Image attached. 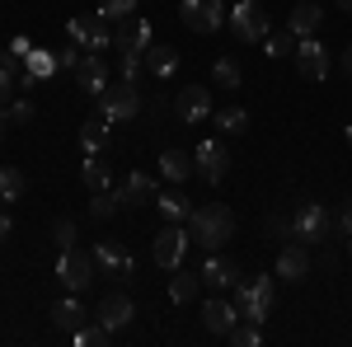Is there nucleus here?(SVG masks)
Segmentation results:
<instances>
[{"label": "nucleus", "mask_w": 352, "mask_h": 347, "mask_svg": "<svg viewBox=\"0 0 352 347\" xmlns=\"http://www.w3.org/2000/svg\"><path fill=\"white\" fill-rule=\"evenodd\" d=\"M315 272V258H310V244L305 240H287L277 249V277L282 282H305Z\"/></svg>", "instance_id": "11"}, {"label": "nucleus", "mask_w": 352, "mask_h": 347, "mask_svg": "<svg viewBox=\"0 0 352 347\" xmlns=\"http://www.w3.org/2000/svg\"><path fill=\"white\" fill-rule=\"evenodd\" d=\"M188 244H192V235H188V225L184 221H164L160 225V235H155V244H151V258L160 267H184V254H188Z\"/></svg>", "instance_id": "4"}, {"label": "nucleus", "mask_w": 352, "mask_h": 347, "mask_svg": "<svg viewBox=\"0 0 352 347\" xmlns=\"http://www.w3.org/2000/svg\"><path fill=\"white\" fill-rule=\"evenodd\" d=\"M263 230H268V235H282V240H296V221H292V216H268Z\"/></svg>", "instance_id": "40"}, {"label": "nucleus", "mask_w": 352, "mask_h": 347, "mask_svg": "<svg viewBox=\"0 0 352 347\" xmlns=\"http://www.w3.org/2000/svg\"><path fill=\"white\" fill-rule=\"evenodd\" d=\"M160 174L169 179V183H188L192 174H197V164H192L188 150H164L160 155Z\"/></svg>", "instance_id": "24"}, {"label": "nucleus", "mask_w": 352, "mask_h": 347, "mask_svg": "<svg viewBox=\"0 0 352 347\" xmlns=\"http://www.w3.org/2000/svg\"><path fill=\"white\" fill-rule=\"evenodd\" d=\"M226 24L240 43H263L268 38V14H263V0H240L226 10Z\"/></svg>", "instance_id": "5"}, {"label": "nucleus", "mask_w": 352, "mask_h": 347, "mask_svg": "<svg viewBox=\"0 0 352 347\" xmlns=\"http://www.w3.org/2000/svg\"><path fill=\"white\" fill-rule=\"evenodd\" d=\"M14 89H19L14 71H10V66H0V108H10V104H14Z\"/></svg>", "instance_id": "41"}, {"label": "nucleus", "mask_w": 352, "mask_h": 347, "mask_svg": "<svg viewBox=\"0 0 352 347\" xmlns=\"http://www.w3.org/2000/svg\"><path fill=\"white\" fill-rule=\"evenodd\" d=\"M71 76H76V89H85L89 99H99V94L109 89V61H104L99 52H85L80 66H76Z\"/></svg>", "instance_id": "16"}, {"label": "nucleus", "mask_w": 352, "mask_h": 347, "mask_svg": "<svg viewBox=\"0 0 352 347\" xmlns=\"http://www.w3.org/2000/svg\"><path fill=\"white\" fill-rule=\"evenodd\" d=\"M10 235H14V216H10V207L0 202V244L10 240Z\"/></svg>", "instance_id": "45"}, {"label": "nucleus", "mask_w": 352, "mask_h": 347, "mask_svg": "<svg viewBox=\"0 0 352 347\" xmlns=\"http://www.w3.org/2000/svg\"><path fill=\"white\" fill-rule=\"evenodd\" d=\"M272 300H277V282H272L268 272H258V277H240V282H235V305H240V320L263 324L272 315Z\"/></svg>", "instance_id": "2"}, {"label": "nucleus", "mask_w": 352, "mask_h": 347, "mask_svg": "<svg viewBox=\"0 0 352 347\" xmlns=\"http://www.w3.org/2000/svg\"><path fill=\"white\" fill-rule=\"evenodd\" d=\"M24 174L14 169V164H0V202H19L24 197Z\"/></svg>", "instance_id": "31"}, {"label": "nucleus", "mask_w": 352, "mask_h": 347, "mask_svg": "<svg viewBox=\"0 0 352 347\" xmlns=\"http://www.w3.org/2000/svg\"><path fill=\"white\" fill-rule=\"evenodd\" d=\"M94 104H99V117H104V122H132L136 113H141V94H136V85L118 80V85H109Z\"/></svg>", "instance_id": "6"}, {"label": "nucleus", "mask_w": 352, "mask_h": 347, "mask_svg": "<svg viewBox=\"0 0 352 347\" xmlns=\"http://www.w3.org/2000/svg\"><path fill=\"white\" fill-rule=\"evenodd\" d=\"M296 33H292V28H282V33H268V38H263V52L268 56H296Z\"/></svg>", "instance_id": "34"}, {"label": "nucleus", "mask_w": 352, "mask_h": 347, "mask_svg": "<svg viewBox=\"0 0 352 347\" xmlns=\"http://www.w3.org/2000/svg\"><path fill=\"white\" fill-rule=\"evenodd\" d=\"M217 127L226 136H244V132H249V113H244V108H221V113H217Z\"/></svg>", "instance_id": "35"}, {"label": "nucleus", "mask_w": 352, "mask_h": 347, "mask_svg": "<svg viewBox=\"0 0 352 347\" xmlns=\"http://www.w3.org/2000/svg\"><path fill=\"white\" fill-rule=\"evenodd\" d=\"M235 320H240V305H230V300H221V295L202 300V328H207V333L226 338V333L235 328Z\"/></svg>", "instance_id": "19"}, {"label": "nucleus", "mask_w": 352, "mask_h": 347, "mask_svg": "<svg viewBox=\"0 0 352 347\" xmlns=\"http://www.w3.org/2000/svg\"><path fill=\"white\" fill-rule=\"evenodd\" d=\"M155 197H160V183L151 174H127L118 183V202L122 207H155Z\"/></svg>", "instance_id": "18"}, {"label": "nucleus", "mask_w": 352, "mask_h": 347, "mask_svg": "<svg viewBox=\"0 0 352 347\" xmlns=\"http://www.w3.org/2000/svg\"><path fill=\"white\" fill-rule=\"evenodd\" d=\"M197 291H202V272H184V267H174V277H169V300H174V305H188Z\"/></svg>", "instance_id": "26"}, {"label": "nucleus", "mask_w": 352, "mask_h": 347, "mask_svg": "<svg viewBox=\"0 0 352 347\" xmlns=\"http://www.w3.org/2000/svg\"><path fill=\"white\" fill-rule=\"evenodd\" d=\"M141 71H146V52H122V61H118V80L136 85V80H141Z\"/></svg>", "instance_id": "37"}, {"label": "nucleus", "mask_w": 352, "mask_h": 347, "mask_svg": "<svg viewBox=\"0 0 352 347\" xmlns=\"http://www.w3.org/2000/svg\"><path fill=\"white\" fill-rule=\"evenodd\" d=\"M174 113H179L188 127H202V122L212 117V89H202V85L179 89V104H174Z\"/></svg>", "instance_id": "17"}, {"label": "nucleus", "mask_w": 352, "mask_h": 347, "mask_svg": "<svg viewBox=\"0 0 352 347\" xmlns=\"http://www.w3.org/2000/svg\"><path fill=\"white\" fill-rule=\"evenodd\" d=\"M202 287L207 291H235V282H240V263L235 258H226V254H212V258H202Z\"/></svg>", "instance_id": "15"}, {"label": "nucleus", "mask_w": 352, "mask_h": 347, "mask_svg": "<svg viewBox=\"0 0 352 347\" xmlns=\"http://www.w3.org/2000/svg\"><path fill=\"white\" fill-rule=\"evenodd\" d=\"M52 244L56 249H76V221H71V216H61L52 225Z\"/></svg>", "instance_id": "39"}, {"label": "nucleus", "mask_w": 352, "mask_h": 347, "mask_svg": "<svg viewBox=\"0 0 352 347\" xmlns=\"http://www.w3.org/2000/svg\"><path fill=\"white\" fill-rule=\"evenodd\" d=\"M343 136H348V146H352V122H348V127H343Z\"/></svg>", "instance_id": "50"}, {"label": "nucleus", "mask_w": 352, "mask_h": 347, "mask_svg": "<svg viewBox=\"0 0 352 347\" xmlns=\"http://www.w3.org/2000/svg\"><path fill=\"white\" fill-rule=\"evenodd\" d=\"M155 207H160V216H164V221H188V216H192L188 192H179V188L160 192V197H155Z\"/></svg>", "instance_id": "27"}, {"label": "nucleus", "mask_w": 352, "mask_h": 347, "mask_svg": "<svg viewBox=\"0 0 352 347\" xmlns=\"http://www.w3.org/2000/svg\"><path fill=\"white\" fill-rule=\"evenodd\" d=\"M33 113H38V108L28 104V99H14V104H10V127H24V122H33Z\"/></svg>", "instance_id": "43"}, {"label": "nucleus", "mask_w": 352, "mask_h": 347, "mask_svg": "<svg viewBox=\"0 0 352 347\" xmlns=\"http://www.w3.org/2000/svg\"><path fill=\"white\" fill-rule=\"evenodd\" d=\"M118 207H122V202H118V192H94V197H89V216H94V221H109V216H118Z\"/></svg>", "instance_id": "36"}, {"label": "nucleus", "mask_w": 352, "mask_h": 347, "mask_svg": "<svg viewBox=\"0 0 352 347\" xmlns=\"http://www.w3.org/2000/svg\"><path fill=\"white\" fill-rule=\"evenodd\" d=\"M179 14H184V24L192 33H217L226 24V0H184Z\"/></svg>", "instance_id": "13"}, {"label": "nucleus", "mask_w": 352, "mask_h": 347, "mask_svg": "<svg viewBox=\"0 0 352 347\" xmlns=\"http://www.w3.org/2000/svg\"><path fill=\"white\" fill-rule=\"evenodd\" d=\"M80 324H89V310L80 305V295H76V291L52 305V328H61V333H76Z\"/></svg>", "instance_id": "21"}, {"label": "nucleus", "mask_w": 352, "mask_h": 347, "mask_svg": "<svg viewBox=\"0 0 352 347\" xmlns=\"http://www.w3.org/2000/svg\"><path fill=\"white\" fill-rule=\"evenodd\" d=\"M212 80H217V89H240L244 85V71L235 56H221L217 66H212Z\"/></svg>", "instance_id": "30"}, {"label": "nucleus", "mask_w": 352, "mask_h": 347, "mask_svg": "<svg viewBox=\"0 0 352 347\" xmlns=\"http://www.w3.org/2000/svg\"><path fill=\"white\" fill-rule=\"evenodd\" d=\"M184 225H188L192 244H202L207 254H217V249H226V244L235 240V212H230L226 202H202V207H192V216Z\"/></svg>", "instance_id": "1"}, {"label": "nucleus", "mask_w": 352, "mask_h": 347, "mask_svg": "<svg viewBox=\"0 0 352 347\" xmlns=\"http://www.w3.org/2000/svg\"><path fill=\"white\" fill-rule=\"evenodd\" d=\"M28 52H33V43H28L24 33H19V38H14V43H10V56H14V61H24Z\"/></svg>", "instance_id": "46"}, {"label": "nucleus", "mask_w": 352, "mask_h": 347, "mask_svg": "<svg viewBox=\"0 0 352 347\" xmlns=\"http://www.w3.org/2000/svg\"><path fill=\"white\" fill-rule=\"evenodd\" d=\"M320 24H324V10H320L315 0H300L296 10L287 14V28H292L296 38H315V33H320Z\"/></svg>", "instance_id": "22"}, {"label": "nucleus", "mask_w": 352, "mask_h": 347, "mask_svg": "<svg viewBox=\"0 0 352 347\" xmlns=\"http://www.w3.org/2000/svg\"><path fill=\"white\" fill-rule=\"evenodd\" d=\"M338 10H343V14H352V0H338Z\"/></svg>", "instance_id": "49"}, {"label": "nucleus", "mask_w": 352, "mask_h": 347, "mask_svg": "<svg viewBox=\"0 0 352 347\" xmlns=\"http://www.w3.org/2000/svg\"><path fill=\"white\" fill-rule=\"evenodd\" d=\"M292 221H296V240H305V244H324L333 235V216L320 202H300L292 212Z\"/></svg>", "instance_id": "9"}, {"label": "nucleus", "mask_w": 352, "mask_h": 347, "mask_svg": "<svg viewBox=\"0 0 352 347\" xmlns=\"http://www.w3.org/2000/svg\"><path fill=\"white\" fill-rule=\"evenodd\" d=\"M71 43H80L85 52H104L113 43V24L94 10V14H76L71 19Z\"/></svg>", "instance_id": "10"}, {"label": "nucleus", "mask_w": 352, "mask_h": 347, "mask_svg": "<svg viewBox=\"0 0 352 347\" xmlns=\"http://www.w3.org/2000/svg\"><path fill=\"white\" fill-rule=\"evenodd\" d=\"M146 71H151L155 80H169V76L179 71V52H174L169 43H151V47H146Z\"/></svg>", "instance_id": "23"}, {"label": "nucleus", "mask_w": 352, "mask_h": 347, "mask_svg": "<svg viewBox=\"0 0 352 347\" xmlns=\"http://www.w3.org/2000/svg\"><path fill=\"white\" fill-rule=\"evenodd\" d=\"M104 146H109V122H104V117H89L80 127V150L85 155H99Z\"/></svg>", "instance_id": "29"}, {"label": "nucleus", "mask_w": 352, "mask_h": 347, "mask_svg": "<svg viewBox=\"0 0 352 347\" xmlns=\"http://www.w3.org/2000/svg\"><path fill=\"white\" fill-rule=\"evenodd\" d=\"M338 66H343V76L352 80V47H343V52H338Z\"/></svg>", "instance_id": "47"}, {"label": "nucleus", "mask_w": 352, "mask_h": 347, "mask_svg": "<svg viewBox=\"0 0 352 347\" xmlns=\"http://www.w3.org/2000/svg\"><path fill=\"white\" fill-rule=\"evenodd\" d=\"M80 56H85L80 43H66V47L56 52V66H61V71H76V66H80Z\"/></svg>", "instance_id": "42"}, {"label": "nucleus", "mask_w": 352, "mask_h": 347, "mask_svg": "<svg viewBox=\"0 0 352 347\" xmlns=\"http://www.w3.org/2000/svg\"><path fill=\"white\" fill-rule=\"evenodd\" d=\"M296 71L300 80H329V71H333V52H329L320 38H300L296 43Z\"/></svg>", "instance_id": "8"}, {"label": "nucleus", "mask_w": 352, "mask_h": 347, "mask_svg": "<svg viewBox=\"0 0 352 347\" xmlns=\"http://www.w3.org/2000/svg\"><path fill=\"white\" fill-rule=\"evenodd\" d=\"M94 320L109 324L113 333H118V328H127V324L136 320V305H132V300H127L122 291H113V295H104V300L94 305Z\"/></svg>", "instance_id": "20"}, {"label": "nucleus", "mask_w": 352, "mask_h": 347, "mask_svg": "<svg viewBox=\"0 0 352 347\" xmlns=\"http://www.w3.org/2000/svg\"><path fill=\"white\" fill-rule=\"evenodd\" d=\"M99 14H104L109 24H122V19L136 14V0H99Z\"/></svg>", "instance_id": "38"}, {"label": "nucleus", "mask_w": 352, "mask_h": 347, "mask_svg": "<svg viewBox=\"0 0 352 347\" xmlns=\"http://www.w3.org/2000/svg\"><path fill=\"white\" fill-rule=\"evenodd\" d=\"M151 43H155V28L146 24L141 14L122 19V24H113V47H118V52H146Z\"/></svg>", "instance_id": "14"}, {"label": "nucleus", "mask_w": 352, "mask_h": 347, "mask_svg": "<svg viewBox=\"0 0 352 347\" xmlns=\"http://www.w3.org/2000/svg\"><path fill=\"white\" fill-rule=\"evenodd\" d=\"M5 132H10V108H0V141H5Z\"/></svg>", "instance_id": "48"}, {"label": "nucleus", "mask_w": 352, "mask_h": 347, "mask_svg": "<svg viewBox=\"0 0 352 347\" xmlns=\"http://www.w3.org/2000/svg\"><path fill=\"white\" fill-rule=\"evenodd\" d=\"M235 347H258L263 343V324H254V320H235V328L226 333Z\"/></svg>", "instance_id": "33"}, {"label": "nucleus", "mask_w": 352, "mask_h": 347, "mask_svg": "<svg viewBox=\"0 0 352 347\" xmlns=\"http://www.w3.org/2000/svg\"><path fill=\"white\" fill-rule=\"evenodd\" d=\"M94 267H99L104 282H118V287H132L136 282V258L118 240H99L94 244Z\"/></svg>", "instance_id": "3"}, {"label": "nucleus", "mask_w": 352, "mask_h": 347, "mask_svg": "<svg viewBox=\"0 0 352 347\" xmlns=\"http://www.w3.org/2000/svg\"><path fill=\"white\" fill-rule=\"evenodd\" d=\"M333 230H338L343 240H348V235H352V197H348V202H343V207H338V216H333Z\"/></svg>", "instance_id": "44"}, {"label": "nucleus", "mask_w": 352, "mask_h": 347, "mask_svg": "<svg viewBox=\"0 0 352 347\" xmlns=\"http://www.w3.org/2000/svg\"><path fill=\"white\" fill-rule=\"evenodd\" d=\"M56 277L66 282V291H89V282H99V267H94V254H80V249H61L56 258Z\"/></svg>", "instance_id": "7"}, {"label": "nucleus", "mask_w": 352, "mask_h": 347, "mask_svg": "<svg viewBox=\"0 0 352 347\" xmlns=\"http://www.w3.org/2000/svg\"><path fill=\"white\" fill-rule=\"evenodd\" d=\"M348 258H352V235H348Z\"/></svg>", "instance_id": "51"}, {"label": "nucleus", "mask_w": 352, "mask_h": 347, "mask_svg": "<svg viewBox=\"0 0 352 347\" xmlns=\"http://www.w3.org/2000/svg\"><path fill=\"white\" fill-rule=\"evenodd\" d=\"M24 71L33 76V80H52L61 66H56V52H47V47H33V52L24 56Z\"/></svg>", "instance_id": "28"}, {"label": "nucleus", "mask_w": 352, "mask_h": 347, "mask_svg": "<svg viewBox=\"0 0 352 347\" xmlns=\"http://www.w3.org/2000/svg\"><path fill=\"white\" fill-rule=\"evenodd\" d=\"M80 183L89 188V192H109L113 188V169L99 155H85V164H80Z\"/></svg>", "instance_id": "25"}, {"label": "nucleus", "mask_w": 352, "mask_h": 347, "mask_svg": "<svg viewBox=\"0 0 352 347\" xmlns=\"http://www.w3.org/2000/svg\"><path fill=\"white\" fill-rule=\"evenodd\" d=\"M192 164H197L202 183H221V179H226V169H230V150H226V141L207 136V141L192 150Z\"/></svg>", "instance_id": "12"}, {"label": "nucleus", "mask_w": 352, "mask_h": 347, "mask_svg": "<svg viewBox=\"0 0 352 347\" xmlns=\"http://www.w3.org/2000/svg\"><path fill=\"white\" fill-rule=\"evenodd\" d=\"M76 343H80V347H109L113 343V328H109V324H99V320H89V324L76 328Z\"/></svg>", "instance_id": "32"}]
</instances>
